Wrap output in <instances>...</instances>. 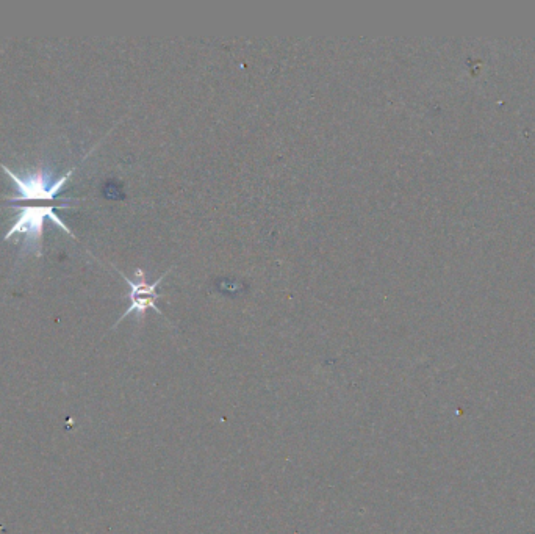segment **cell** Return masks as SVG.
<instances>
[{"mask_svg": "<svg viewBox=\"0 0 535 534\" xmlns=\"http://www.w3.org/2000/svg\"><path fill=\"white\" fill-rule=\"evenodd\" d=\"M44 218H51L58 228L68 232L69 235H74V232L63 223L62 218L54 213L52 206H32L19 207V215L16 223L11 226L10 231L5 235L4 240H10L13 235H24L26 242H24V249H30L36 256L40 257L41 249H43V231Z\"/></svg>", "mask_w": 535, "mask_h": 534, "instance_id": "cell-1", "label": "cell"}, {"mask_svg": "<svg viewBox=\"0 0 535 534\" xmlns=\"http://www.w3.org/2000/svg\"><path fill=\"white\" fill-rule=\"evenodd\" d=\"M0 168L5 171L11 181L15 182L16 190H18V196H5L8 201H52L58 192H62L69 177L74 173V170H69L62 177L54 179L52 174L46 170H38L35 173L26 174V176H19L4 163H0Z\"/></svg>", "mask_w": 535, "mask_h": 534, "instance_id": "cell-2", "label": "cell"}, {"mask_svg": "<svg viewBox=\"0 0 535 534\" xmlns=\"http://www.w3.org/2000/svg\"><path fill=\"white\" fill-rule=\"evenodd\" d=\"M173 268H169L168 271H165V273H163V275L160 276L157 281L152 282V284H148V282H146L143 270H137L138 282L130 281V279L127 278L126 275H121L123 276L124 281H126L130 287V304L129 307H127V311L124 312L123 315H121V318H119L118 322H116V325L113 326V328H116V326H118L119 323L123 322L124 318L129 317L130 314H137L138 318H140L141 320V318L146 315V312H148L149 309H152V311L157 312L158 315H162V317H165V314H163L162 309L157 306L158 298H162L163 296L162 293L157 292V289L158 286H160V282L165 279V276H168L169 273H171V270H173Z\"/></svg>", "mask_w": 535, "mask_h": 534, "instance_id": "cell-3", "label": "cell"}]
</instances>
